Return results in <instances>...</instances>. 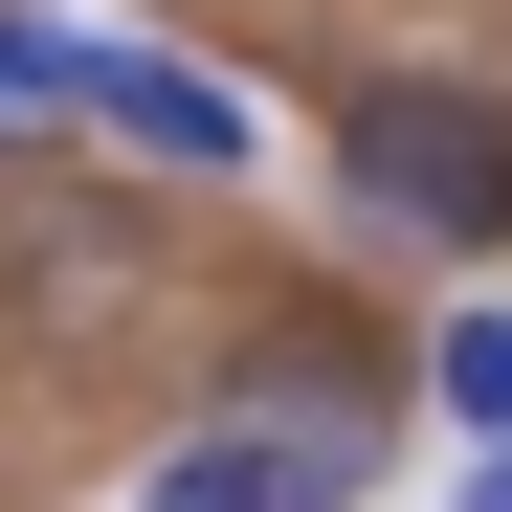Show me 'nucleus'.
Wrapping results in <instances>:
<instances>
[{
	"mask_svg": "<svg viewBox=\"0 0 512 512\" xmlns=\"http://www.w3.org/2000/svg\"><path fill=\"white\" fill-rule=\"evenodd\" d=\"M423 401H446L468 446H512V312H446V334H423Z\"/></svg>",
	"mask_w": 512,
	"mask_h": 512,
	"instance_id": "39448f33",
	"label": "nucleus"
},
{
	"mask_svg": "<svg viewBox=\"0 0 512 512\" xmlns=\"http://www.w3.org/2000/svg\"><path fill=\"white\" fill-rule=\"evenodd\" d=\"M334 201L379 245H512V112L468 67H379V90L334 112Z\"/></svg>",
	"mask_w": 512,
	"mask_h": 512,
	"instance_id": "f257e3e1",
	"label": "nucleus"
},
{
	"mask_svg": "<svg viewBox=\"0 0 512 512\" xmlns=\"http://www.w3.org/2000/svg\"><path fill=\"white\" fill-rule=\"evenodd\" d=\"M90 112V23H45V0H0V134Z\"/></svg>",
	"mask_w": 512,
	"mask_h": 512,
	"instance_id": "20e7f679",
	"label": "nucleus"
},
{
	"mask_svg": "<svg viewBox=\"0 0 512 512\" xmlns=\"http://www.w3.org/2000/svg\"><path fill=\"white\" fill-rule=\"evenodd\" d=\"M90 112H112L134 156H179V179H245V156H268V134H245V90H201L179 45H90Z\"/></svg>",
	"mask_w": 512,
	"mask_h": 512,
	"instance_id": "7ed1b4c3",
	"label": "nucleus"
},
{
	"mask_svg": "<svg viewBox=\"0 0 512 512\" xmlns=\"http://www.w3.org/2000/svg\"><path fill=\"white\" fill-rule=\"evenodd\" d=\"M156 512H357V423H312V401H245L223 446L156 468Z\"/></svg>",
	"mask_w": 512,
	"mask_h": 512,
	"instance_id": "f03ea898",
	"label": "nucleus"
},
{
	"mask_svg": "<svg viewBox=\"0 0 512 512\" xmlns=\"http://www.w3.org/2000/svg\"><path fill=\"white\" fill-rule=\"evenodd\" d=\"M468 512H512V446H490V490H468Z\"/></svg>",
	"mask_w": 512,
	"mask_h": 512,
	"instance_id": "423d86ee",
	"label": "nucleus"
}]
</instances>
